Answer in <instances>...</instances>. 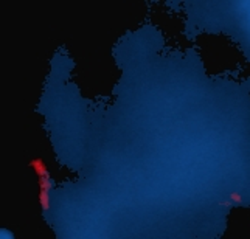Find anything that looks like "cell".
<instances>
[{
  "mask_svg": "<svg viewBox=\"0 0 250 239\" xmlns=\"http://www.w3.org/2000/svg\"><path fill=\"white\" fill-rule=\"evenodd\" d=\"M30 168L33 169V172L37 177V202L42 211H48L51 207L50 202V193L53 188V179L50 169L47 166L45 160H42L41 157H34L30 160Z\"/></svg>",
  "mask_w": 250,
  "mask_h": 239,
  "instance_id": "obj_1",
  "label": "cell"
},
{
  "mask_svg": "<svg viewBox=\"0 0 250 239\" xmlns=\"http://www.w3.org/2000/svg\"><path fill=\"white\" fill-rule=\"evenodd\" d=\"M228 200H232L233 203H238V205H241L242 202H244V199H242V196L239 194V193H236V191L230 193V194H228Z\"/></svg>",
  "mask_w": 250,
  "mask_h": 239,
  "instance_id": "obj_2",
  "label": "cell"
},
{
  "mask_svg": "<svg viewBox=\"0 0 250 239\" xmlns=\"http://www.w3.org/2000/svg\"><path fill=\"white\" fill-rule=\"evenodd\" d=\"M219 205H222V207H233V202L232 200H222V202H219Z\"/></svg>",
  "mask_w": 250,
  "mask_h": 239,
  "instance_id": "obj_3",
  "label": "cell"
}]
</instances>
